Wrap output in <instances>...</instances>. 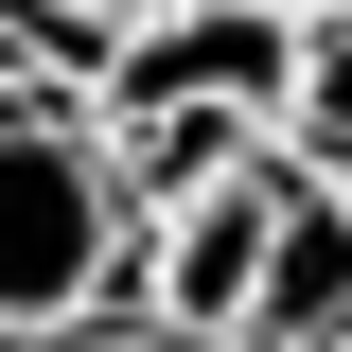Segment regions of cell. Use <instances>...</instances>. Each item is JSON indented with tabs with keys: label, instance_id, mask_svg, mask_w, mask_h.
<instances>
[{
	"label": "cell",
	"instance_id": "4",
	"mask_svg": "<svg viewBox=\"0 0 352 352\" xmlns=\"http://www.w3.org/2000/svg\"><path fill=\"white\" fill-rule=\"evenodd\" d=\"M229 352H352V176L282 159V229H264V282L229 317Z\"/></svg>",
	"mask_w": 352,
	"mask_h": 352
},
{
	"label": "cell",
	"instance_id": "8",
	"mask_svg": "<svg viewBox=\"0 0 352 352\" xmlns=\"http://www.w3.org/2000/svg\"><path fill=\"white\" fill-rule=\"evenodd\" d=\"M124 352H212V335H124Z\"/></svg>",
	"mask_w": 352,
	"mask_h": 352
},
{
	"label": "cell",
	"instance_id": "2",
	"mask_svg": "<svg viewBox=\"0 0 352 352\" xmlns=\"http://www.w3.org/2000/svg\"><path fill=\"white\" fill-rule=\"evenodd\" d=\"M88 88H106V106H247V124L282 141L300 18H264V0H141V18H106Z\"/></svg>",
	"mask_w": 352,
	"mask_h": 352
},
{
	"label": "cell",
	"instance_id": "7",
	"mask_svg": "<svg viewBox=\"0 0 352 352\" xmlns=\"http://www.w3.org/2000/svg\"><path fill=\"white\" fill-rule=\"evenodd\" d=\"M53 18H141V0H53Z\"/></svg>",
	"mask_w": 352,
	"mask_h": 352
},
{
	"label": "cell",
	"instance_id": "1",
	"mask_svg": "<svg viewBox=\"0 0 352 352\" xmlns=\"http://www.w3.org/2000/svg\"><path fill=\"white\" fill-rule=\"evenodd\" d=\"M124 247H141V212H124V176H106V141L53 124V106H0V352L71 335L124 282Z\"/></svg>",
	"mask_w": 352,
	"mask_h": 352
},
{
	"label": "cell",
	"instance_id": "3",
	"mask_svg": "<svg viewBox=\"0 0 352 352\" xmlns=\"http://www.w3.org/2000/svg\"><path fill=\"white\" fill-rule=\"evenodd\" d=\"M141 229H159V247H141L159 335H212V352H229V317H247V282H264V229H282V141H264L247 176H212V194L141 212Z\"/></svg>",
	"mask_w": 352,
	"mask_h": 352
},
{
	"label": "cell",
	"instance_id": "9",
	"mask_svg": "<svg viewBox=\"0 0 352 352\" xmlns=\"http://www.w3.org/2000/svg\"><path fill=\"white\" fill-rule=\"evenodd\" d=\"M264 18H335V0H264Z\"/></svg>",
	"mask_w": 352,
	"mask_h": 352
},
{
	"label": "cell",
	"instance_id": "6",
	"mask_svg": "<svg viewBox=\"0 0 352 352\" xmlns=\"http://www.w3.org/2000/svg\"><path fill=\"white\" fill-rule=\"evenodd\" d=\"M282 159L300 176H352V0L300 18V88H282Z\"/></svg>",
	"mask_w": 352,
	"mask_h": 352
},
{
	"label": "cell",
	"instance_id": "5",
	"mask_svg": "<svg viewBox=\"0 0 352 352\" xmlns=\"http://www.w3.org/2000/svg\"><path fill=\"white\" fill-rule=\"evenodd\" d=\"M264 124L247 106H106V176H124V212H176V194H212V176H247Z\"/></svg>",
	"mask_w": 352,
	"mask_h": 352
}]
</instances>
